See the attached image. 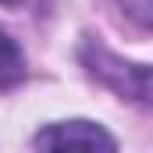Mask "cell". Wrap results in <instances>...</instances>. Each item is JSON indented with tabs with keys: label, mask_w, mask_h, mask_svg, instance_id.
Masks as SVG:
<instances>
[{
	"label": "cell",
	"mask_w": 153,
	"mask_h": 153,
	"mask_svg": "<svg viewBox=\"0 0 153 153\" xmlns=\"http://www.w3.org/2000/svg\"><path fill=\"white\" fill-rule=\"evenodd\" d=\"M82 64H85V71L96 78L100 85L114 89L117 96L153 107V68L121 61L117 53H111L100 43H85L82 46Z\"/></svg>",
	"instance_id": "cell-1"
},
{
	"label": "cell",
	"mask_w": 153,
	"mask_h": 153,
	"mask_svg": "<svg viewBox=\"0 0 153 153\" xmlns=\"http://www.w3.org/2000/svg\"><path fill=\"white\" fill-rule=\"evenodd\" d=\"M36 146L43 150H61V146H85V150H117V143L93 121H64L50 125L36 135Z\"/></svg>",
	"instance_id": "cell-2"
},
{
	"label": "cell",
	"mask_w": 153,
	"mask_h": 153,
	"mask_svg": "<svg viewBox=\"0 0 153 153\" xmlns=\"http://www.w3.org/2000/svg\"><path fill=\"white\" fill-rule=\"evenodd\" d=\"M25 78V57H22V46L0 29V89H11Z\"/></svg>",
	"instance_id": "cell-3"
},
{
	"label": "cell",
	"mask_w": 153,
	"mask_h": 153,
	"mask_svg": "<svg viewBox=\"0 0 153 153\" xmlns=\"http://www.w3.org/2000/svg\"><path fill=\"white\" fill-rule=\"evenodd\" d=\"M121 7L132 18H139L143 25H153V0H121Z\"/></svg>",
	"instance_id": "cell-4"
},
{
	"label": "cell",
	"mask_w": 153,
	"mask_h": 153,
	"mask_svg": "<svg viewBox=\"0 0 153 153\" xmlns=\"http://www.w3.org/2000/svg\"><path fill=\"white\" fill-rule=\"evenodd\" d=\"M0 4H7V7H11V4H22V0H0Z\"/></svg>",
	"instance_id": "cell-5"
}]
</instances>
